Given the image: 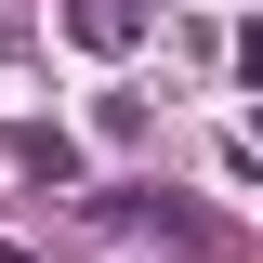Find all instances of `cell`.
<instances>
[{"label":"cell","mask_w":263,"mask_h":263,"mask_svg":"<svg viewBox=\"0 0 263 263\" xmlns=\"http://www.w3.org/2000/svg\"><path fill=\"white\" fill-rule=\"evenodd\" d=\"M0 40H13V0H0Z\"/></svg>","instance_id":"obj_1"}]
</instances>
